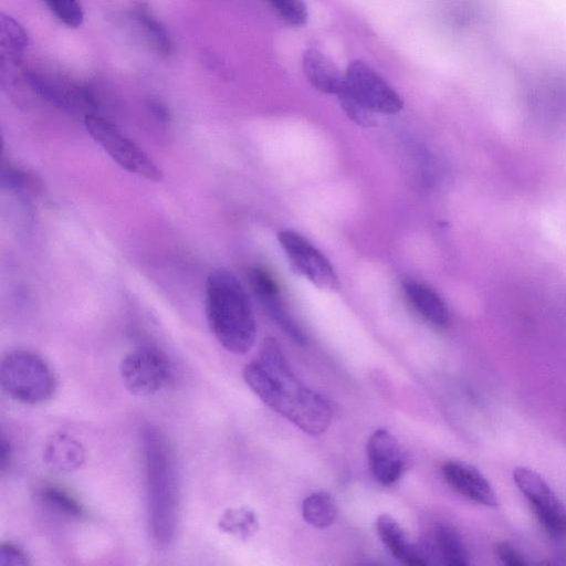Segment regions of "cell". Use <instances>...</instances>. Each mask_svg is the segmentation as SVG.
Instances as JSON below:
<instances>
[{
	"label": "cell",
	"instance_id": "10",
	"mask_svg": "<svg viewBox=\"0 0 566 566\" xmlns=\"http://www.w3.org/2000/svg\"><path fill=\"white\" fill-rule=\"evenodd\" d=\"M247 280L255 297L276 324L295 342L304 344L306 336L286 310L272 275L261 266H252L247 272Z\"/></svg>",
	"mask_w": 566,
	"mask_h": 566
},
{
	"label": "cell",
	"instance_id": "29",
	"mask_svg": "<svg viewBox=\"0 0 566 566\" xmlns=\"http://www.w3.org/2000/svg\"><path fill=\"white\" fill-rule=\"evenodd\" d=\"M149 106H150L153 114L159 120L166 122L167 119H169V112H168L167 107L160 101L153 99V101H150Z\"/></svg>",
	"mask_w": 566,
	"mask_h": 566
},
{
	"label": "cell",
	"instance_id": "15",
	"mask_svg": "<svg viewBox=\"0 0 566 566\" xmlns=\"http://www.w3.org/2000/svg\"><path fill=\"white\" fill-rule=\"evenodd\" d=\"M302 69L306 80L319 92L336 95L345 83V74L317 49H307L304 52Z\"/></svg>",
	"mask_w": 566,
	"mask_h": 566
},
{
	"label": "cell",
	"instance_id": "23",
	"mask_svg": "<svg viewBox=\"0 0 566 566\" xmlns=\"http://www.w3.org/2000/svg\"><path fill=\"white\" fill-rule=\"evenodd\" d=\"M274 13L285 23L293 27L304 25L308 19L306 4L303 0H265Z\"/></svg>",
	"mask_w": 566,
	"mask_h": 566
},
{
	"label": "cell",
	"instance_id": "3",
	"mask_svg": "<svg viewBox=\"0 0 566 566\" xmlns=\"http://www.w3.org/2000/svg\"><path fill=\"white\" fill-rule=\"evenodd\" d=\"M206 316L212 334L228 352L244 354L254 345L256 325L249 296L227 269H214L207 276Z\"/></svg>",
	"mask_w": 566,
	"mask_h": 566
},
{
	"label": "cell",
	"instance_id": "6",
	"mask_svg": "<svg viewBox=\"0 0 566 566\" xmlns=\"http://www.w3.org/2000/svg\"><path fill=\"white\" fill-rule=\"evenodd\" d=\"M124 386L135 396L148 397L172 381V368L164 353L151 346L129 352L119 364Z\"/></svg>",
	"mask_w": 566,
	"mask_h": 566
},
{
	"label": "cell",
	"instance_id": "26",
	"mask_svg": "<svg viewBox=\"0 0 566 566\" xmlns=\"http://www.w3.org/2000/svg\"><path fill=\"white\" fill-rule=\"evenodd\" d=\"M30 557L27 552L12 542H2L0 545V566H28Z\"/></svg>",
	"mask_w": 566,
	"mask_h": 566
},
{
	"label": "cell",
	"instance_id": "16",
	"mask_svg": "<svg viewBox=\"0 0 566 566\" xmlns=\"http://www.w3.org/2000/svg\"><path fill=\"white\" fill-rule=\"evenodd\" d=\"M377 534L390 554L401 564L408 566H424L427 560L411 544L402 527L389 514H381L376 522Z\"/></svg>",
	"mask_w": 566,
	"mask_h": 566
},
{
	"label": "cell",
	"instance_id": "18",
	"mask_svg": "<svg viewBox=\"0 0 566 566\" xmlns=\"http://www.w3.org/2000/svg\"><path fill=\"white\" fill-rule=\"evenodd\" d=\"M134 14L138 24L144 30L146 39L157 54L165 59L169 57L174 52L171 38L150 8L145 3H140L135 8Z\"/></svg>",
	"mask_w": 566,
	"mask_h": 566
},
{
	"label": "cell",
	"instance_id": "4",
	"mask_svg": "<svg viewBox=\"0 0 566 566\" xmlns=\"http://www.w3.org/2000/svg\"><path fill=\"white\" fill-rule=\"evenodd\" d=\"M0 382L12 399L36 405L50 399L56 388V379L50 365L36 353L14 349L2 357Z\"/></svg>",
	"mask_w": 566,
	"mask_h": 566
},
{
	"label": "cell",
	"instance_id": "27",
	"mask_svg": "<svg viewBox=\"0 0 566 566\" xmlns=\"http://www.w3.org/2000/svg\"><path fill=\"white\" fill-rule=\"evenodd\" d=\"M496 554L500 559L510 566L525 565L523 556L511 545L506 543H499L495 547Z\"/></svg>",
	"mask_w": 566,
	"mask_h": 566
},
{
	"label": "cell",
	"instance_id": "2",
	"mask_svg": "<svg viewBox=\"0 0 566 566\" xmlns=\"http://www.w3.org/2000/svg\"><path fill=\"white\" fill-rule=\"evenodd\" d=\"M145 465L149 536L159 549L175 539L179 512V484L175 459L165 434L153 424L140 429Z\"/></svg>",
	"mask_w": 566,
	"mask_h": 566
},
{
	"label": "cell",
	"instance_id": "21",
	"mask_svg": "<svg viewBox=\"0 0 566 566\" xmlns=\"http://www.w3.org/2000/svg\"><path fill=\"white\" fill-rule=\"evenodd\" d=\"M39 497L51 510L70 518H82V503L67 490L56 484H44L39 490Z\"/></svg>",
	"mask_w": 566,
	"mask_h": 566
},
{
	"label": "cell",
	"instance_id": "22",
	"mask_svg": "<svg viewBox=\"0 0 566 566\" xmlns=\"http://www.w3.org/2000/svg\"><path fill=\"white\" fill-rule=\"evenodd\" d=\"M219 528L240 539H248L256 532L258 518L248 507L226 510L218 521Z\"/></svg>",
	"mask_w": 566,
	"mask_h": 566
},
{
	"label": "cell",
	"instance_id": "28",
	"mask_svg": "<svg viewBox=\"0 0 566 566\" xmlns=\"http://www.w3.org/2000/svg\"><path fill=\"white\" fill-rule=\"evenodd\" d=\"M12 458V449L9 440L4 437V434L1 436V443H0V468L1 471L4 472L8 467L10 465V461Z\"/></svg>",
	"mask_w": 566,
	"mask_h": 566
},
{
	"label": "cell",
	"instance_id": "14",
	"mask_svg": "<svg viewBox=\"0 0 566 566\" xmlns=\"http://www.w3.org/2000/svg\"><path fill=\"white\" fill-rule=\"evenodd\" d=\"M86 458L83 444L69 432L52 434L43 449V461L57 472H71L82 467Z\"/></svg>",
	"mask_w": 566,
	"mask_h": 566
},
{
	"label": "cell",
	"instance_id": "12",
	"mask_svg": "<svg viewBox=\"0 0 566 566\" xmlns=\"http://www.w3.org/2000/svg\"><path fill=\"white\" fill-rule=\"evenodd\" d=\"M442 474L447 483L467 499L494 507L497 497L489 481L472 465L462 461H447L442 465Z\"/></svg>",
	"mask_w": 566,
	"mask_h": 566
},
{
	"label": "cell",
	"instance_id": "25",
	"mask_svg": "<svg viewBox=\"0 0 566 566\" xmlns=\"http://www.w3.org/2000/svg\"><path fill=\"white\" fill-rule=\"evenodd\" d=\"M342 108L345 114L355 122L357 125L370 127L375 125L374 113L360 105L354 97H352L343 87L336 94Z\"/></svg>",
	"mask_w": 566,
	"mask_h": 566
},
{
	"label": "cell",
	"instance_id": "1",
	"mask_svg": "<svg viewBox=\"0 0 566 566\" xmlns=\"http://www.w3.org/2000/svg\"><path fill=\"white\" fill-rule=\"evenodd\" d=\"M243 378L270 409L305 433L319 436L327 430L329 403L297 378L274 338L263 340L258 356L244 366Z\"/></svg>",
	"mask_w": 566,
	"mask_h": 566
},
{
	"label": "cell",
	"instance_id": "20",
	"mask_svg": "<svg viewBox=\"0 0 566 566\" xmlns=\"http://www.w3.org/2000/svg\"><path fill=\"white\" fill-rule=\"evenodd\" d=\"M436 546L444 564L465 566L469 556L460 534L447 525L439 526L434 532Z\"/></svg>",
	"mask_w": 566,
	"mask_h": 566
},
{
	"label": "cell",
	"instance_id": "17",
	"mask_svg": "<svg viewBox=\"0 0 566 566\" xmlns=\"http://www.w3.org/2000/svg\"><path fill=\"white\" fill-rule=\"evenodd\" d=\"M28 46L24 29L12 17L0 15V53L1 69L21 66L22 56Z\"/></svg>",
	"mask_w": 566,
	"mask_h": 566
},
{
	"label": "cell",
	"instance_id": "13",
	"mask_svg": "<svg viewBox=\"0 0 566 566\" xmlns=\"http://www.w3.org/2000/svg\"><path fill=\"white\" fill-rule=\"evenodd\" d=\"M402 290L409 305L424 322L439 329L449 325L447 305L434 290L416 281L403 282Z\"/></svg>",
	"mask_w": 566,
	"mask_h": 566
},
{
	"label": "cell",
	"instance_id": "19",
	"mask_svg": "<svg viewBox=\"0 0 566 566\" xmlns=\"http://www.w3.org/2000/svg\"><path fill=\"white\" fill-rule=\"evenodd\" d=\"M302 515L310 525L326 528L337 517L335 500L325 491L314 492L303 500Z\"/></svg>",
	"mask_w": 566,
	"mask_h": 566
},
{
	"label": "cell",
	"instance_id": "8",
	"mask_svg": "<svg viewBox=\"0 0 566 566\" xmlns=\"http://www.w3.org/2000/svg\"><path fill=\"white\" fill-rule=\"evenodd\" d=\"M277 240L296 274L323 291L339 290V280L329 260L305 237L293 230H282Z\"/></svg>",
	"mask_w": 566,
	"mask_h": 566
},
{
	"label": "cell",
	"instance_id": "11",
	"mask_svg": "<svg viewBox=\"0 0 566 566\" xmlns=\"http://www.w3.org/2000/svg\"><path fill=\"white\" fill-rule=\"evenodd\" d=\"M367 459L374 478L382 485H391L403 472L406 460L396 438L385 429L376 430L368 439Z\"/></svg>",
	"mask_w": 566,
	"mask_h": 566
},
{
	"label": "cell",
	"instance_id": "7",
	"mask_svg": "<svg viewBox=\"0 0 566 566\" xmlns=\"http://www.w3.org/2000/svg\"><path fill=\"white\" fill-rule=\"evenodd\" d=\"M344 88L374 114L394 115L403 107V101L395 88L363 61H353L348 65Z\"/></svg>",
	"mask_w": 566,
	"mask_h": 566
},
{
	"label": "cell",
	"instance_id": "5",
	"mask_svg": "<svg viewBox=\"0 0 566 566\" xmlns=\"http://www.w3.org/2000/svg\"><path fill=\"white\" fill-rule=\"evenodd\" d=\"M84 125L91 137L123 169L150 181L163 179L157 164L109 119L92 113L84 116Z\"/></svg>",
	"mask_w": 566,
	"mask_h": 566
},
{
	"label": "cell",
	"instance_id": "24",
	"mask_svg": "<svg viewBox=\"0 0 566 566\" xmlns=\"http://www.w3.org/2000/svg\"><path fill=\"white\" fill-rule=\"evenodd\" d=\"M51 12L66 27L78 28L84 18L77 0H43Z\"/></svg>",
	"mask_w": 566,
	"mask_h": 566
},
{
	"label": "cell",
	"instance_id": "9",
	"mask_svg": "<svg viewBox=\"0 0 566 566\" xmlns=\"http://www.w3.org/2000/svg\"><path fill=\"white\" fill-rule=\"evenodd\" d=\"M514 481L527 497L532 509L547 533L556 537L566 536V506L548 484L533 470L516 468Z\"/></svg>",
	"mask_w": 566,
	"mask_h": 566
}]
</instances>
